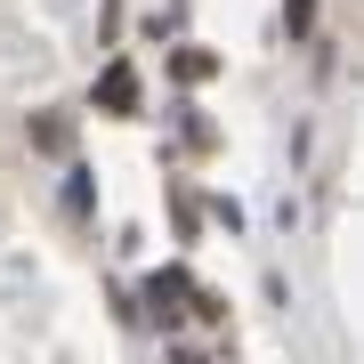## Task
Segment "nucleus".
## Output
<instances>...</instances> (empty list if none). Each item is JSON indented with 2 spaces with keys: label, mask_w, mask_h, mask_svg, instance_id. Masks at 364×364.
I'll return each instance as SVG.
<instances>
[{
  "label": "nucleus",
  "mask_w": 364,
  "mask_h": 364,
  "mask_svg": "<svg viewBox=\"0 0 364 364\" xmlns=\"http://www.w3.org/2000/svg\"><path fill=\"white\" fill-rule=\"evenodd\" d=\"M178 291H186V275H154V284H146V299H154V316H178Z\"/></svg>",
  "instance_id": "obj_2"
},
{
  "label": "nucleus",
  "mask_w": 364,
  "mask_h": 364,
  "mask_svg": "<svg viewBox=\"0 0 364 364\" xmlns=\"http://www.w3.org/2000/svg\"><path fill=\"white\" fill-rule=\"evenodd\" d=\"M97 105H105V114H138V73L130 65H105L97 73Z\"/></svg>",
  "instance_id": "obj_1"
}]
</instances>
